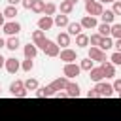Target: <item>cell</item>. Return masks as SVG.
Masks as SVG:
<instances>
[{
	"instance_id": "f546056e",
	"label": "cell",
	"mask_w": 121,
	"mask_h": 121,
	"mask_svg": "<svg viewBox=\"0 0 121 121\" xmlns=\"http://www.w3.org/2000/svg\"><path fill=\"white\" fill-rule=\"evenodd\" d=\"M55 11H57V4L55 2H47L45 4V8H43V15H55Z\"/></svg>"
},
{
	"instance_id": "5bb4252c",
	"label": "cell",
	"mask_w": 121,
	"mask_h": 121,
	"mask_svg": "<svg viewBox=\"0 0 121 121\" xmlns=\"http://www.w3.org/2000/svg\"><path fill=\"white\" fill-rule=\"evenodd\" d=\"M66 95L70 96V98H78L79 95H81V91H79V85L78 83H74V81H68V85H66Z\"/></svg>"
},
{
	"instance_id": "ba28073f",
	"label": "cell",
	"mask_w": 121,
	"mask_h": 121,
	"mask_svg": "<svg viewBox=\"0 0 121 121\" xmlns=\"http://www.w3.org/2000/svg\"><path fill=\"white\" fill-rule=\"evenodd\" d=\"M2 30H4L8 36H17V34L21 32V25H19L17 21H8V23L2 26Z\"/></svg>"
},
{
	"instance_id": "f907efd6",
	"label": "cell",
	"mask_w": 121,
	"mask_h": 121,
	"mask_svg": "<svg viewBox=\"0 0 121 121\" xmlns=\"http://www.w3.org/2000/svg\"><path fill=\"white\" fill-rule=\"evenodd\" d=\"M85 2H93V0H85Z\"/></svg>"
},
{
	"instance_id": "7a4b0ae2",
	"label": "cell",
	"mask_w": 121,
	"mask_h": 121,
	"mask_svg": "<svg viewBox=\"0 0 121 121\" xmlns=\"http://www.w3.org/2000/svg\"><path fill=\"white\" fill-rule=\"evenodd\" d=\"M93 91L96 93V96H104V98H108V96H112V95L115 93V91H113V85H110V83H106V81L95 83Z\"/></svg>"
},
{
	"instance_id": "4fadbf2b",
	"label": "cell",
	"mask_w": 121,
	"mask_h": 121,
	"mask_svg": "<svg viewBox=\"0 0 121 121\" xmlns=\"http://www.w3.org/2000/svg\"><path fill=\"white\" fill-rule=\"evenodd\" d=\"M81 26H83V30H91V28H96L98 26V21H96V17H91V15H85L81 21Z\"/></svg>"
},
{
	"instance_id": "f35d334b",
	"label": "cell",
	"mask_w": 121,
	"mask_h": 121,
	"mask_svg": "<svg viewBox=\"0 0 121 121\" xmlns=\"http://www.w3.org/2000/svg\"><path fill=\"white\" fill-rule=\"evenodd\" d=\"M113 91L115 93H121V79H115L113 81Z\"/></svg>"
},
{
	"instance_id": "ac0fdd59",
	"label": "cell",
	"mask_w": 121,
	"mask_h": 121,
	"mask_svg": "<svg viewBox=\"0 0 121 121\" xmlns=\"http://www.w3.org/2000/svg\"><path fill=\"white\" fill-rule=\"evenodd\" d=\"M66 32H68L70 36H79V34L83 32V26H81V23H70V25L66 26Z\"/></svg>"
},
{
	"instance_id": "ffe728a7",
	"label": "cell",
	"mask_w": 121,
	"mask_h": 121,
	"mask_svg": "<svg viewBox=\"0 0 121 121\" xmlns=\"http://www.w3.org/2000/svg\"><path fill=\"white\" fill-rule=\"evenodd\" d=\"M53 21H55V26H59V28H66L68 25H70V21H68V15H55L53 17Z\"/></svg>"
},
{
	"instance_id": "836d02e7",
	"label": "cell",
	"mask_w": 121,
	"mask_h": 121,
	"mask_svg": "<svg viewBox=\"0 0 121 121\" xmlns=\"http://www.w3.org/2000/svg\"><path fill=\"white\" fill-rule=\"evenodd\" d=\"M100 42H102V36H100L98 32H96V34H91V36H89V43H91L93 47H98V45H100Z\"/></svg>"
},
{
	"instance_id": "52a82bcc",
	"label": "cell",
	"mask_w": 121,
	"mask_h": 121,
	"mask_svg": "<svg viewBox=\"0 0 121 121\" xmlns=\"http://www.w3.org/2000/svg\"><path fill=\"white\" fill-rule=\"evenodd\" d=\"M79 72H81V68H79V64H76V62H68V64H64V68H62V74H64V78H76V76H79Z\"/></svg>"
},
{
	"instance_id": "1f68e13d",
	"label": "cell",
	"mask_w": 121,
	"mask_h": 121,
	"mask_svg": "<svg viewBox=\"0 0 121 121\" xmlns=\"http://www.w3.org/2000/svg\"><path fill=\"white\" fill-rule=\"evenodd\" d=\"M112 38L121 40V23H113L112 25Z\"/></svg>"
},
{
	"instance_id": "bcb514c9",
	"label": "cell",
	"mask_w": 121,
	"mask_h": 121,
	"mask_svg": "<svg viewBox=\"0 0 121 121\" xmlns=\"http://www.w3.org/2000/svg\"><path fill=\"white\" fill-rule=\"evenodd\" d=\"M100 4H113V2H117V0H98Z\"/></svg>"
},
{
	"instance_id": "f6af8a7d",
	"label": "cell",
	"mask_w": 121,
	"mask_h": 121,
	"mask_svg": "<svg viewBox=\"0 0 121 121\" xmlns=\"http://www.w3.org/2000/svg\"><path fill=\"white\" fill-rule=\"evenodd\" d=\"M4 66H6V59L0 55V68H4Z\"/></svg>"
},
{
	"instance_id": "44dd1931",
	"label": "cell",
	"mask_w": 121,
	"mask_h": 121,
	"mask_svg": "<svg viewBox=\"0 0 121 121\" xmlns=\"http://www.w3.org/2000/svg\"><path fill=\"white\" fill-rule=\"evenodd\" d=\"M96 30H98V34H100L102 38H110V36H112V25L100 23V25L96 26Z\"/></svg>"
},
{
	"instance_id": "83f0119b",
	"label": "cell",
	"mask_w": 121,
	"mask_h": 121,
	"mask_svg": "<svg viewBox=\"0 0 121 121\" xmlns=\"http://www.w3.org/2000/svg\"><path fill=\"white\" fill-rule=\"evenodd\" d=\"M98 47H100L104 53H106V51H110V49L113 47V40H112V36H110V38H102V42H100V45H98Z\"/></svg>"
},
{
	"instance_id": "8fae6325",
	"label": "cell",
	"mask_w": 121,
	"mask_h": 121,
	"mask_svg": "<svg viewBox=\"0 0 121 121\" xmlns=\"http://www.w3.org/2000/svg\"><path fill=\"white\" fill-rule=\"evenodd\" d=\"M51 26H55V21H53V17H49V15H42L40 19H38V28L40 30H49Z\"/></svg>"
},
{
	"instance_id": "484cf974",
	"label": "cell",
	"mask_w": 121,
	"mask_h": 121,
	"mask_svg": "<svg viewBox=\"0 0 121 121\" xmlns=\"http://www.w3.org/2000/svg\"><path fill=\"white\" fill-rule=\"evenodd\" d=\"M93 62H95V60H91L89 57H87V59H81V60H79V68H81V70H85V72H91V70L95 68V64H93Z\"/></svg>"
},
{
	"instance_id": "603a6c76",
	"label": "cell",
	"mask_w": 121,
	"mask_h": 121,
	"mask_svg": "<svg viewBox=\"0 0 121 121\" xmlns=\"http://www.w3.org/2000/svg\"><path fill=\"white\" fill-rule=\"evenodd\" d=\"M100 66H102V70H104V76H106V78H113V76H115V66H113L110 60L102 62Z\"/></svg>"
},
{
	"instance_id": "277c9868",
	"label": "cell",
	"mask_w": 121,
	"mask_h": 121,
	"mask_svg": "<svg viewBox=\"0 0 121 121\" xmlns=\"http://www.w3.org/2000/svg\"><path fill=\"white\" fill-rule=\"evenodd\" d=\"M42 51L45 53V57H51V59H53V57H59V53H60V47L57 45V42H53V40H47Z\"/></svg>"
},
{
	"instance_id": "8d00e7d4",
	"label": "cell",
	"mask_w": 121,
	"mask_h": 121,
	"mask_svg": "<svg viewBox=\"0 0 121 121\" xmlns=\"http://www.w3.org/2000/svg\"><path fill=\"white\" fill-rule=\"evenodd\" d=\"M112 11L115 13V17H117V15H121V0L113 2V6H112Z\"/></svg>"
},
{
	"instance_id": "5b68a950",
	"label": "cell",
	"mask_w": 121,
	"mask_h": 121,
	"mask_svg": "<svg viewBox=\"0 0 121 121\" xmlns=\"http://www.w3.org/2000/svg\"><path fill=\"white\" fill-rule=\"evenodd\" d=\"M87 57H89L91 60L100 62V64H102V62H106V53H104L100 47H93V45H91V47H89V55H87Z\"/></svg>"
},
{
	"instance_id": "d6a6232c",
	"label": "cell",
	"mask_w": 121,
	"mask_h": 121,
	"mask_svg": "<svg viewBox=\"0 0 121 121\" xmlns=\"http://www.w3.org/2000/svg\"><path fill=\"white\" fill-rule=\"evenodd\" d=\"M43 8H45V2H43V0H36L30 9H32L34 13H43Z\"/></svg>"
},
{
	"instance_id": "f1b7e54d",
	"label": "cell",
	"mask_w": 121,
	"mask_h": 121,
	"mask_svg": "<svg viewBox=\"0 0 121 121\" xmlns=\"http://www.w3.org/2000/svg\"><path fill=\"white\" fill-rule=\"evenodd\" d=\"M40 85H38V79H34V78H28V79H25V89L26 91H36Z\"/></svg>"
},
{
	"instance_id": "681fc988",
	"label": "cell",
	"mask_w": 121,
	"mask_h": 121,
	"mask_svg": "<svg viewBox=\"0 0 121 121\" xmlns=\"http://www.w3.org/2000/svg\"><path fill=\"white\" fill-rule=\"evenodd\" d=\"M117 96H119V98H121V93H117Z\"/></svg>"
},
{
	"instance_id": "7bdbcfd3",
	"label": "cell",
	"mask_w": 121,
	"mask_h": 121,
	"mask_svg": "<svg viewBox=\"0 0 121 121\" xmlns=\"http://www.w3.org/2000/svg\"><path fill=\"white\" fill-rule=\"evenodd\" d=\"M4 19H6V17H4V11H0V28L6 25V21H4Z\"/></svg>"
},
{
	"instance_id": "816d5d0a",
	"label": "cell",
	"mask_w": 121,
	"mask_h": 121,
	"mask_svg": "<svg viewBox=\"0 0 121 121\" xmlns=\"http://www.w3.org/2000/svg\"><path fill=\"white\" fill-rule=\"evenodd\" d=\"M0 91H2V89H0Z\"/></svg>"
},
{
	"instance_id": "c3c4849f",
	"label": "cell",
	"mask_w": 121,
	"mask_h": 121,
	"mask_svg": "<svg viewBox=\"0 0 121 121\" xmlns=\"http://www.w3.org/2000/svg\"><path fill=\"white\" fill-rule=\"evenodd\" d=\"M66 2H70V4H72V6H76V4H78V2H79V0H66Z\"/></svg>"
},
{
	"instance_id": "4316f807",
	"label": "cell",
	"mask_w": 121,
	"mask_h": 121,
	"mask_svg": "<svg viewBox=\"0 0 121 121\" xmlns=\"http://www.w3.org/2000/svg\"><path fill=\"white\" fill-rule=\"evenodd\" d=\"M76 45H78V47H87V45H89V36L83 34V32H81L79 36H76Z\"/></svg>"
},
{
	"instance_id": "3957f363",
	"label": "cell",
	"mask_w": 121,
	"mask_h": 121,
	"mask_svg": "<svg viewBox=\"0 0 121 121\" xmlns=\"http://www.w3.org/2000/svg\"><path fill=\"white\" fill-rule=\"evenodd\" d=\"M85 11L91 17H100L102 11H104V8H102V4L98 0H93V2H85Z\"/></svg>"
},
{
	"instance_id": "d4e9b609",
	"label": "cell",
	"mask_w": 121,
	"mask_h": 121,
	"mask_svg": "<svg viewBox=\"0 0 121 121\" xmlns=\"http://www.w3.org/2000/svg\"><path fill=\"white\" fill-rule=\"evenodd\" d=\"M59 9H60V13H62V15H70V13L74 11V6H72L70 2H66V0H62V2H60V6H59Z\"/></svg>"
},
{
	"instance_id": "7402d4cb",
	"label": "cell",
	"mask_w": 121,
	"mask_h": 121,
	"mask_svg": "<svg viewBox=\"0 0 121 121\" xmlns=\"http://www.w3.org/2000/svg\"><path fill=\"white\" fill-rule=\"evenodd\" d=\"M19 45H21V42H19V38H17V36H9V38L6 40V47H8L9 51H17V49H19Z\"/></svg>"
},
{
	"instance_id": "e0dca14e",
	"label": "cell",
	"mask_w": 121,
	"mask_h": 121,
	"mask_svg": "<svg viewBox=\"0 0 121 121\" xmlns=\"http://www.w3.org/2000/svg\"><path fill=\"white\" fill-rule=\"evenodd\" d=\"M49 85H51L57 93H59V91H64V89H66V85H68V78H64V76H62V78H57V79H53Z\"/></svg>"
},
{
	"instance_id": "2e32d148",
	"label": "cell",
	"mask_w": 121,
	"mask_h": 121,
	"mask_svg": "<svg viewBox=\"0 0 121 121\" xmlns=\"http://www.w3.org/2000/svg\"><path fill=\"white\" fill-rule=\"evenodd\" d=\"M55 42H57V45H59V47L66 49V47L70 45V34H68V32H59Z\"/></svg>"
},
{
	"instance_id": "d590c367",
	"label": "cell",
	"mask_w": 121,
	"mask_h": 121,
	"mask_svg": "<svg viewBox=\"0 0 121 121\" xmlns=\"http://www.w3.org/2000/svg\"><path fill=\"white\" fill-rule=\"evenodd\" d=\"M110 62L113 64V66H121V53H112V57H110Z\"/></svg>"
},
{
	"instance_id": "7c38bea8",
	"label": "cell",
	"mask_w": 121,
	"mask_h": 121,
	"mask_svg": "<svg viewBox=\"0 0 121 121\" xmlns=\"http://www.w3.org/2000/svg\"><path fill=\"white\" fill-rule=\"evenodd\" d=\"M89 78H91V81H95V83H100V81H104V79H106V76H104V70H102V66H95V68L89 72Z\"/></svg>"
},
{
	"instance_id": "6da1fadb",
	"label": "cell",
	"mask_w": 121,
	"mask_h": 121,
	"mask_svg": "<svg viewBox=\"0 0 121 121\" xmlns=\"http://www.w3.org/2000/svg\"><path fill=\"white\" fill-rule=\"evenodd\" d=\"M9 93H11V96H17V98H25L28 95V91L25 89V81H21V79H15L9 83Z\"/></svg>"
},
{
	"instance_id": "7dc6e473",
	"label": "cell",
	"mask_w": 121,
	"mask_h": 121,
	"mask_svg": "<svg viewBox=\"0 0 121 121\" xmlns=\"http://www.w3.org/2000/svg\"><path fill=\"white\" fill-rule=\"evenodd\" d=\"M2 47H6V40H2V38H0V49H2Z\"/></svg>"
},
{
	"instance_id": "e575fe53",
	"label": "cell",
	"mask_w": 121,
	"mask_h": 121,
	"mask_svg": "<svg viewBox=\"0 0 121 121\" xmlns=\"http://www.w3.org/2000/svg\"><path fill=\"white\" fill-rule=\"evenodd\" d=\"M21 68H23L25 72H30V70L34 68V62H32V59H25V60L21 62Z\"/></svg>"
},
{
	"instance_id": "60d3db41",
	"label": "cell",
	"mask_w": 121,
	"mask_h": 121,
	"mask_svg": "<svg viewBox=\"0 0 121 121\" xmlns=\"http://www.w3.org/2000/svg\"><path fill=\"white\" fill-rule=\"evenodd\" d=\"M57 98H68V95H66V91H59L57 95H55Z\"/></svg>"
},
{
	"instance_id": "ee69618b",
	"label": "cell",
	"mask_w": 121,
	"mask_h": 121,
	"mask_svg": "<svg viewBox=\"0 0 121 121\" xmlns=\"http://www.w3.org/2000/svg\"><path fill=\"white\" fill-rule=\"evenodd\" d=\"M87 98H96V93H95V91H93V89H91V91H89V93H87Z\"/></svg>"
},
{
	"instance_id": "30bf717a",
	"label": "cell",
	"mask_w": 121,
	"mask_h": 121,
	"mask_svg": "<svg viewBox=\"0 0 121 121\" xmlns=\"http://www.w3.org/2000/svg\"><path fill=\"white\" fill-rule=\"evenodd\" d=\"M4 68H6V72H8V74H11V76H13V74H17V72H19L21 62H19L15 57H9V59H6V66H4Z\"/></svg>"
},
{
	"instance_id": "9a60e30c",
	"label": "cell",
	"mask_w": 121,
	"mask_h": 121,
	"mask_svg": "<svg viewBox=\"0 0 121 121\" xmlns=\"http://www.w3.org/2000/svg\"><path fill=\"white\" fill-rule=\"evenodd\" d=\"M57 91L51 87V85H45V87H38L36 89V96L38 98H43V96H55Z\"/></svg>"
},
{
	"instance_id": "8992f818",
	"label": "cell",
	"mask_w": 121,
	"mask_h": 121,
	"mask_svg": "<svg viewBox=\"0 0 121 121\" xmlns=\"http://www.w3.org/2000/svg\"><path fill=\"white\" fill-rule=\"evenodd\" d=\"M59 57H60V60H64V64H68V62H76V60H78V53H76V49H70V47L60 49Z\"/></svg>"
},
{
	"instance_id": "4dcf8cb0",
	"label": "cell",
	"mask_w": 121,
	"mask_h": 121,
	"mask_svg": "<svg viewBox=\"0 0 121 121\" xmlns=\"http://www.w3.org/2000/svg\"><path fill=\"white\" fill-rule=\"evenodd\" d=\"M15 15H17V6H8L4 9V17L6 19H15Z\"/></svg>"
},
{
	"instance_id": "d6986e66",
	"label": "cell",
	"mask_w": 121,
	"mask_h": 121,
	"mask_svg": "<svg viewBox=\"0 0 121 121\" xmlns=\"http://www.w3.org/2000/svg\"><path fill=\"white\" fill-rule=\"evenodd\" d=\"M23 53H25V59H34V57L38 55V47H36L34 43H26V45L23 47Z\"/></svg>"
},
{
	"instance_id": "9c48e42d",
	"label": "cell",
	"mask_w": 121,
	"mask_h": 121,
	"mask_svg": "<svg viewBox=\"0 0 121 121\" xmlns=\"http://www.w3.org/2000/svg\"><path fill=\"white\" fill-rule=\"evenodd\" d=\"M45 42H47V38H45V32L43 30H34L32 32V43L36 45V47H40V49H43V45H45Z\"/></svg>"
},
{
	"instance_id": "ab89813d",
	"label": "cell",
	"mask_w": 121,
	"mask_h": 121,
	"mask_svg": "<svg viewBox=\"0 0 121 121\" xmlns=\"http://www.w3.org/2000/svg\"><path fill=\"white\" fill-rule=\"evenodd\" d=\"M113 47H115L117 53H121V40H115V42H113Z\"/></svg>"
},
{
	"instance_id": "cb8c5ba5",
	"label": "cell",
	"mask_w": 121,
	"mask_h": 121,
	"mask_svg": "<svg viewBox=\"0 0 121 121\" xmlns=\"http://www.w3.org/2000/svg\"><path fill=\"white\" fill-rule=\"evenodd\" d=\"M100 19H102V23H106V25H113L115 13H113L112 9H104V11H102V15H100Z\"/></svg>"
},
{
	"instance_id": "74e56055",
	"label": "cell",
	"mask_w": 121,
	"mask_h": 121,
	"mask_svg": "<svg viewBox=\"0 0 121 121\" xmlns=\"http://www.w3.org/2000/svg\"><path fill=\"white\" fill-rule=\"evenodd\" d=\"M34 2H36V0H23L21 4H23V8H25V9H30V8L34 6Z\"/></svg>"
},
{
	"instance_id": "b9f144b4",
	"label": "cell",
	"mask_w": 121,
	"mask_h": 121,
	"mask_svg": "<svg viewBox=\"0 0 121 121\" xmlns=\"http://www.w3.org/2000/svg\"><path fill=\"white\" fill-rule=\"evenodd\" d=\"M8 2V6H17L19 2H23V0H6Z\"/></svg>"
}]
</instances>
